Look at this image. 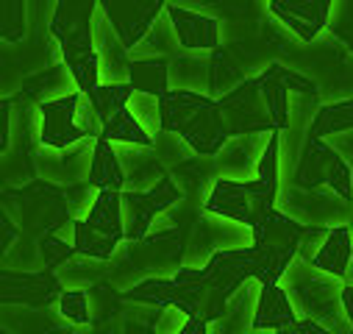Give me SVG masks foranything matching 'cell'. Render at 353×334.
Here are the masks:
<instances>
[{"label": "cell", "mask_w": 353, "mask_h": 334, "mask_svg": "<svg viewBox=\"0 0 353 334\" xmlns=\"http://www.w3.org/2000/svg\"><path fill=\"white\" fill-rule=\"evenodd\" d=\"M276 334H331L325 326H320L317 320H309V317H298V323L287 326V328H279Z\"/></svg>", "instance_id": "obj_32"}, {"label": "cell", "mask_w": 353, "mask_h": 334, "mask_svg": "<svg viewBox=\"0 0 353 334\" xmlns=\"http://www.w3.org/2000/svg\"><path fill=\"white\" fill-rule=\"evenodd\" d=\"M164 17L170 20V28L175 34L181 50L195 53H214L220 48V20L179 3H167Z\"/></svg>", "instance_id": "obj_11"}, {"label": "cell", "mask_w": 353, "mask_h": 334, "mask_svg": "<svg viewBox=\"0 0 353 334\" xmlns=\"http://www.w3.org/2000/svg\"><path fill=\"white\" fill-rule=\"evenodd\" d=\"M12 145V101H0V153Z\"/></svg>", "instance_id": "obj_30"}, {"label": "cell", "mask_w": 353, "mask_h": 334, "mask_svg": "<svg viewBox=\"0 0 353 334\" xmlns=\"http://www.w3.org/2000/svg\"><path fill=\"white\" fill-rule=\"evenodd\" d=\"M134 98L131 84H98V87L86 95V101L92 104L101 126H106L117 112L128 109V101Z\"/></svg>", "instance_id": "obj_24"}, {"label": "cell", "mask_w": 353, "mask_h": 334, "mask_svg": "<svg viewBox=\"0 0 353 334\" xmlns=\"http://www.w3.org/2000/svg\"><path fill=\"white\" fill-rule=\"evenodd\" d=\"M292 181L301 190L331 187L334 195H339L347 206H353V173H350V167L339 156V150H334L323 139H306L303 142Z\"/></svg>", "instance_id": "obj_6"}, {"label": "cell", "mask_w": 353, "mask_h": 334, "mask_svg": "<svg viewBox=\"0 0 353 334\" xmlns=\"http://www.w3.org/2000/svg\"><path fill=\"white\" fill-rule=\"evenodd\" d=\"M86 184L95 187L98 193H123V190H125L123 164H120L117 148H114L112 142H106V139H95Z\"/></svg>", "instance_id": "obj_17"}, {"label": "cell", "mask_w": 353, "mask_h": 334, "mask_svg": "<svg viewBox=\"0 0 353 334\" xmlns=\"http://www.w3.org/2000/svg\"><path fill=\"white\" fill-rule=\"evenodd\" d=\"M345 279H353V257H350V268H347V276ZM347 284H353V282H347Z\"/></svg>", "instance_id": "obj_36"}, {"label": "cell", "mask_w": 353, "mask_h": 334, "mask_svg": "<svg viewBox=\"0 0 353 334\" xmlns=\"http://www.w3.org/2000/svg\"><path fill=\"white\" fill-rule=\"evenodd\" d=\"M0 212L9 217V223L23 237H34V239L53 234L59 226L72 220L67 212L64 190L45 181H34L17 193H3L0 195Z\"/></svg>", "instance_id": "obj_4"}, {"label": "cell", "mask_w": 353, "mask_h": 334, "mask_svg": "<svg viewBox=\"0 0 353 334\" xmlns=\"http://www.w3.org/2000/svg\"><path fill=\"white\" fill-rule=\"evenodd\" d=\"M39 254H42L45 268L56 271V268H61L64 262H70L75 257V248L70 242L53 237V234H45V237H39Z\"/></svg>", "instance_id": "obj_28"}, {"label": "cell", "mask_w": 353, "mask_h": 334, "mask_svg": "<svg viewBox=\"0 0 353 334\" xmlns=\"http://www.w3.org/2000/svg\"><path fill=\"white\" fill-rule=\"evenodd\" d=\"M59 295H61V284L53 271H45V273L0 271V304L45 309V306H53Z\"/></svg>", "instance_id": "obj_12"}, {"label": "cell", "mask_w": 353, "mask_h": 334, "mask_svg": "<svg viewBox=\"0 0 353 334\" xmlns=\"http://www.w3.org/2000/svg\"><path fill=\"white\" fill-rule=\"evenodd\" d=\"M20 237H23V234L9 223V217H6L3 212H0V259H3V257L9 254V248H12Z\"/></svg>", "instance_id": "obj_31"}, {"label": "cell", "mask_w": 353, "mask_h": 334, "mask_svg": "<svg viewBox=\"0 0 353 334\" xmlns=\"http://www.w3.org/2000/svg\"><path fill=\"white\" fill-rule=\"evenodd\" d=\"M270 14L284 23L301 42H314L331 20V0H270Z\"/></svg>", "instance_id": "obj_13"}, {"label": "cell", "mask_w": 353, "mask_h": 334, "mask_svg": "<svg viewBox=\"0 0 353 334\" xmlns=\"http://www.w3.org/2000/svg\"><path fill=\"white\" fill-rule=\"evenodd\" d=\"M339 306H342V312H345V317L350 320V326H353V284H342V290H339Z\"/></svg>", "instance_id": "obj_34"}, {"label": "cell", "mask_w": 353, "mask_h": 334, "mask_svg": "<svg viewBox=\"0 0 353 334\" xmlns=\"http://www.w3.org/2000/svg\"><path fill=\"white\" fill-rule=\"evenodd\" d=\"M292 323H298V312L290 301V293L279 284L261 287L253 317H250V331H279Z\"/></svg>", "instance_id": "obj_16"}, {"label": "cell", "mask_w": 353, "mask_h": 334, "mask_svg": "<svg viewBox=\"0 0 353 334\" xmlns=\"http://www.w3.org/2000/svg\"><path fill=\"white\" fill-rule=\"evenodd\" d=\"M350 9H353V6H350ZM334 37L353 53V12H347V14L334 26Z\"/></svg>", "instance_id": "obj_33"}, {"label": "cell", "mask_w": 353, "mask_h": 334, "mask_svg": "<svg viewBox=\"0 0 353 334\" xmlns=\"http://www.w3.org/2000/svg\"><path fill=\"white\" fill-rule=\"evenodd\" d=\"M306 234L309 226L290 217L281 209H276L261 226H256L250 231V248H248L253 262V282L259 287L279 284L287 276L290 265L295 262Z\"/></svg>", "instance_id": "obj_3"}, {"label": "cell", "mask_w": 353, "mask_h": 334, "mask_svg": "<svg viewBox=\"0 0 353 334\" xmlns=\"http://www.w3.org/2000/svg\"><path fill=\"white\" fill-rule=\"evenodd\" d=\"M101 139L112 142V145H131V148H153V137L134 120V115L128 109L117 112L101 131Z\"/></svg>", "instance_id": "obj_23"}, {"label": "cell", "mask_w": 353, "mask_h": 334, "mask_svg": "<svg viewBox=\"0 0 353 334\" xmlns=\"http://www.w3.org/2000/svg\"><path fill=\"white\" fill-rule=\"evenodd\" d=\"M75 92H78V87H75V81H72V75L64 64L50 67L48 72L37 75L26 87V95L37 98L39 104H50V101H59V98H67V95H75Z\"/></svg>", "instance_id": "obj_22"}, {"label": "cell", "mask_w": 353, "mask_h": 334, "mask_svg": "<svg viewBox=\"0 0 353 334\" xmlns=\"http://www.w3.org/2000/svg\"><path fill=\"white\" fill-rule=\"evenodd\" d=\"M209 75H212V53L203 59H172L170 61V90L198 92L209 98Z\"/></svg>", "instance_id": "obj_20"}, {"label": "cell", "mask_w": 353, "mask_h": 334, "mask_svg": "<svg viewBox=\"0 0 353 334\" xmlns=\"http://www.w3.org/2000/svg\"><path fill=\"white\" fill-rule=\"evenodd\" d=\"M345 131H353V98L323 104L309 123L306 139H325V137L345 134Z\"/></svg>", "instance_id": "obj_21"}, {"label": "cell", "mask_w": 353, "mask_h": 334, "mask_svg": "<svg viewBox=\"0 0 353 334\" xmlns=\"http://www.w3.org/2000/svg\"><path fill=\"white\" fill-rule=\"evenodd\" d=\"M184 198V190L175 184L172 176H164L156 187L150 190H123L120 193V204H123V231H125V242H142L156 217L164 215L170 206H175Z\"/></svg>", "instance_id": "obj_7"}, {"label": "cell", "mask_w": 353, "mask_h": 334, "mask_svg": "<svg viewBox=\"0 0 353 334\" xmlns=\"http://www.w3.org/2000/svg\"><path fill=\"white\" fill-rule=\"evenodd\" d=\"M128 84L137 95L161 101L170 92V59H131Z\"/></svg>", "instance_id": "obj_18"}, {"label": "cell", "mask_w": 353, "mask_h": 334, "mask_svg": "<svg viewBox=\"0 0 353 334\" xmlns=\"http://www.w3.org/2000/svg\"><path fill=\"white\" fill-rule=\"evenodd\" d=\"M64 198H67V212L72 220H83L90 215L95 198H98V190L90 187V184H78V187H67L64 190Z\"/></svg>", "instance_id": "obj_29"}, {"label": "cell", "mask_w": 353, "mask_h": 334, "mask_svg": "<svg viewBox=\"0 0 353 334\" xmlns=\"http://www.w3.org/2000/svg\"><path fill=\"white\" fill-rule=\"evenodd\" d=\"M350 257H353V231H350V226H331V228H325L323 245L303 259L317 273H325L331 279H345L347 268H350Z\"/></svg>", "instance_id": "obj_15"}, {"label": "cell", "mask_w": 353, "mask_h": 334, "mask_svg": "<svg viewBox=\"0 0 353 334\" xmlns=\"http://www.w3.org/2000/svg\"><path fill=\"white\" fill-rule=\"evenodd\" d=\"M217 109H220V117H223L228 139L250 137V134H273L276 131L273 117L268 112V104H264V98H261L256 75L245 78L234 92L220 98Z\"/></svg>", "instance_id": "obj_8"}, {"label": "cell", "mask_w": 353, "mask_h": 334, "mask_svg": "<svg viewBox=\"0 0 353 334\" xmlns=\"http://www.w3.org/2000/svg\"><path fill=\"white\" fill-rule=\"evenodd\" d=\"M179 334H209V326L201 323V320H187L184 328H181Z\"/></svg>", "instance_id": "obj_35"}, {"label": "cell", "mask_w": 353, "mask_h": 334, "mask_svg": "<svg viewBox=\"0 0 353 334\" xmlns=\"http://www.w3.org/2000/svg\"><path fill=\"white\" fill-rule=\"evenodd\" d=\"M276 201H279V190L268 187L259 179H250V181L214 179V184L203 201V209H206V215L231 220V223L253 231L256 226H261L276 212Z\"/></svg>", "instance_id": "obj_5"}, {"label": "cell", "mask_w": 353, "mask_h": 334, "mask_svg": "<svg viewBox=\"0 0 353 334\" xmlns=\"http://www.w3.org/2000/svg\"><path fill=\"white\" fill-rule=\"evenodd\" d=\"M83 223L95 228L98 234L114 239V242H125V231H123V204H120V193H98L90 215L83 217Z\"/></svg>", "instance_id": "obj_19"}, {"label": "cell", "mask_w": 353, "mask_h": 334, "mask_svg": "<svg viewBox=\"0 0 353 334\" xmlns=\"http://www.w3.org/2000/svg\"><path fill=\"white\" fill-rule=\"evenodd\" d=\"M245 81V75H242V70L231 61V56L223 50V48H217L214 53H212V75H209V98L212 101H220V98H225L228 92H234L239 84Z\"/></svg>", "instance_id": "obj_25"}, {"label": "cell", "mask_w": 353, "mask_h": 334, "mask_svg": "<svg viewBox=\"0 0 353 334\" xmlns=\"http://www.w3.org/2000/svg\"><path fill=\"white\" fill-rule=\"evenodd\" d=\"M26 6L23 3H0V37L6 42H20L26 37Z\"/></svg>", "instance_id": "obj_27"}, {"label": "cell", "mask_w": 353, "mask_h": 334, "mask_svg": "<svg viewBox=\"0 0 353 334\" xmlns=\"http://www.w3.org/2000/svg\"><path fill=\"white\" fill-rule=\"evenodd\" d=\"M159 117H161V131L181 137L195 156L214 159L228 142L217 101L206 95L170 90L159 101Z\"/></svg>", "instance_id": "obj_2"}, {"label": "cell", "mask_w": 353, "mask_h": 334, "mask_svg": "<svg viewBox=\"0 0 353 334\" xmlns=\"http://www.w3.org/2000/svg\"><path fill=\"white\" fill-rule=\"evenodd\" d=\"M164 0H101L98 3L125 53L137 50L145 42L156 20L164 14Z\"/></svg>", "instance_id": "obj_9"}, {"label": "cell", "mask_w": 353, "mask_h": 334, "mask_svg": "<svg viewBox=\"0 0 353 334\" xmlns=\"http://www.w3.org/2000/svg\"><path fill=\"white\" fill-rule=\"evenodd\" d=\"M56 312L70 323V326H92L90 320V298H86V290H61L59 301L53 304Z\"/></svg>", "instance_id": "obj_26"}, {"label": "cell", "mask_w": 353, "mask_h": 334, "mask_svg": "<svg viewBox=\"0 0 353 334\" xmlns=\"http://www.w3.org/2000/svg\"><path fill=\"white\" fill-rule=\"evenodd\" d=\"M256 81H259V90H261L264 104H268V112L273 117V126L281 134L290 126V92H306V95H312L317 90L306 75H301V72H295V70H290V67H284L279 61L264 67L256 75Z\"/></svg>", "instance_id": "obj_10"}, {"label": "cell", "mask_w": 353, "mask_h": 334, "mask_svg": "<svg viewBox=\"0 0 353 334\" xmlns=\"http://www.w3.org/2000/svg\"><path fill=\"white\" fill-rule=\"evenodd\" d=\"M78 98L67 95L50 104H39V115H42V131H39V148H50V150H64L70 145H78L83 139H90L75 123V109H78Z\"/></svg>", "instance_id": "obj_14"}, {"label": "cell", "mask_w": 353, "mask_h": 334, "mask_svg": "<svg viewBox=\"0 0 353 334\" xmlns=\"http://www.w3.org/2000/svg\"><path fill=\"white\" fill-rule=\"evenodd\" d=\"M53 9L56 12L50 14L48 31L59 45L61 64L70 70L78 92L90 95L101 84V59L92 37L98 3H92V0H61Z\"/></svg>", "instance_id": "obj_1"}, {"label": "cell", "mask_w": 353, "mask_h": 334, "mask_svg": "<svg viewBox=\"0 0 353 334\" xmlns=\"http://www.w3.org/2000/svg\"><path fill=\"white\" fill-rule=\"evenodd\" d=\"M0 334H9V331H3V328H0Z\"/></svg>", "instance_id": "obj_37"}]
</instances>
